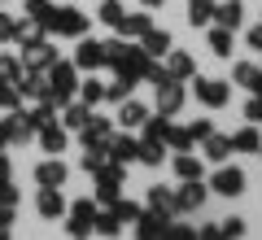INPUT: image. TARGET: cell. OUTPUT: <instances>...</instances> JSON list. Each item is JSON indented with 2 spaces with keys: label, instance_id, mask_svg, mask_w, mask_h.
Wrapping results in <instances>:
<instances>
[{
  "label": "cell",
  "instance_id": "cell-23",
  "mask_svg": "<svg viewBox=\"0 0 262 240\" xmlns=\"http://www.w3.org/2000/svg\"><path fill=\"white\" fill-rule=\"evenodd\" d=\"M136 162H140V166H162V162H166V144H158V140H140Z\"/></svg>",
  "mask_w": 262,
  "mask_h": 240
},
{
  "label": "cell",
  "instance_id": "cell-12",
  "mask_svg": "<svg viewBox=\"0 0 262 240\" xmlns=\"http://www.w3.org/2000/svg\"><path fill=\"white\" fill-rule=\"evenodd\" d=\"M179 110H184V88H179L175 79H162V83H158V114L175 118Z\"/></svg>",
  "mask_w": 262,
  "mask_h": 240
},
{
  "label": "cell",
  "instance_id": "cell-40",
  "mask_svg": "<svg viewBox=\"0 0 262 240\" xmlns=\"http://www.w3.org/2000/svg\"><path fill=\"white\" fill-rule=\"evenodd\" d=\"M105 162H110V148H88V153H83V170H88V175H96Z\"/></svg>",
  "mask_w": 262,
  "mask_h": 240
},
{
  "label": "cell",
  "instance_id": "cell-41",
  "mask_svg": "<svg viewBox=\"0 0 262 240\" xmlns=\"http://www.w3.org/2000/svg\"><path fill=\"white\" fill-rule=\"evenodd\" d=\"M92 227L96 231H101V236H118V227H122V223H118V214H96V219H92Z\"/></svg>",
  "mask_w": 262,
  "mask_h": 240
},
{
  "label": "cell",
  "instance_id": "cell-18",
  "mask_svg": "<svg viewBox=\"0 0 262 240\" xmlns=\"http://www.w3.org/2000/svg\"><path fill=\"white\" fill-rule=\"evenodd\" d=\"M5 127H9V140H13V144L35 140V122H31L27 114H9V118H5Z\"/></svg>",
  "mask_w": 262,
  "mask_h": 240
},
{
  "label": "cell",
  "instance_id": "cell-13",
  "mask_svg": "<svg viewBox=\"0 0 262 240\" xmlns=\"http://www.w3.org/2000/svg\"><path fill=\"white\" fill-rule=\"evenodd\" d=\"M35 184L39 188H61L66 184V166L57 162L53 153H48V162H39V166H35Z\"/></svg>",
  "mask_w": 262,
  "mask_h": 240
},
{
  "label": "cell",
  "instance_id": "cell-50",
  "mask_svg": "<svg viewBox=\"0 0 262 240\" xmlns=\"http://www.w3.org/2000/svg\"><path fill=\"white\" fill-rule=\"evenodd\" d=\"M0 201H9V205H18V188H13L9 179H0Z\"/></svg>",
  "mask_w": 262,
  "mask_h": 240
},
{
  "label": "cell",
  "instance_id": "cell-28",
  "mask_svg": "<svg viewBox=\"0 0 262 240\" xmlns=\"http://www.w3.org/2000/svg\"><path fill=\"white\" fill-rule=\"evenodd\" d=\"M149 210L153 214H175V192H170V188H149Z\"/></svg>",
  "mask_w": 262,
  "mask_h": 240
},
{
  "label": "cell",
  "instance_id": "cell-19",
  "mask_svg": "<svg viewBox=\"0 0 262 240\" xmlns=\"http://www.w3.org/2000/svg\"><path fill=\"white\" fill-rule=\"evenodd\" d=\"M166 223H170L166 214H153V210H149V214H140V219H136V236H144V240H158L162 231H166Z\"/></svg>",
  "mask_w": 262,
  "mask_h": 240
},
{
  "label": "cell",
  "instance_id": "cell-49",
  "mask_svg": "<svg viewBox=\"0 0 262 240\" xmlns=\"http://www.w3.org/2000/svg\"><path fill=\"white\" fill-rule=\"evenodd\" d=\"M245 118H249V122H262V96H253V101L245 105Z\"/></svg>",
  "mask_w": 262,
  "mask_h": 240
},
{
  "label": "cell",
  "instance_id": "cell-8",
  "mask_svg": "<svg viewBox=\"0 0 262 240\" xmlns=\"http://www.w3.org/2000/svg\"><path fill=\"white\" fill-rule=\"evenodd\" d=\"M92 219H96V201H92V197H79L75 210H70L66 231H70V236H88V231H92Z\"/></svg>",
  "mask_w": 262,
  "mask_h": 240
},
{
  "label": "cell",
  "instance_id": "cell-16",
  "mask_svg": "<svg viewBox=\"0 0 262 240\" xmlns=\"http://www.w3.org/2000/svg\"><path fill=\"white\" fill-rule=\"evenodd\" d=\"M241 18H245V5H241V0H223V5H214V27L236 31V27H241Z\"/></svg>",
  "mask_w": 262,
  "mask_h": 240
},
{
  "label": "cell",
  "instance_id": "cell-5",
  "mask_svg": "<svg viewBox=\"0 0 262 240\" xmlns=\"http://www.w3.org/2000/svg\"><path fill=\"white\" fill-rule=\"evenodd\" d=\"M196 101L210 105V110H223L227 101H232V83H223V79H196Z\"/></svg>",
  "mask_w": 262,
  "mask_h": 240
},
{
  "label": "cell",
  "instance_id": "cell-31",
  "mask_svg": "<svg viewBox=\"0 0 262 240\" xmlns=\"http://www.w3.org/2000/svg\"><path fill=\"white\" fill-rule=\"evenodd\" d=\"M232 35H236V31L214 27V31H210V53H214V57H232Z\"/></svg>",
  "mask_w": 262,
  "mask_h": 240
},
{
  "label": "cell",
  "instance_id": "cell-6",
  "mask_svg": "<svg viewBox=\"0 0 262 240\" xmlns=\"http://www.w3.org/2000/svg\"><path fill=\"white\" fill-rule=\"evenodd\" d=\"M206 197H210V188L201 179H184V188L175 192V214H192L196 205H206Z\"/></svg>",
  "mask_w": 262,
  "mask_h": 240
},
{
  "label": "cell",
  "instance_id": "cell-55",
  "mask_svg": "<svg viewBox=\"0 0 262 240\" xmlns=\"http://www.w3.org/2000/svg\"><path fill=\"white\" fill-rule=\"evenodd\" d=\"M9 175H13V170H9V157L0 153V179H9Z\"/></svg>",
  "mask_w": 262,
  "mask_h": 240
},
{
  "label": "cell",
  "instance_id": "cell-44",
  "mask_svg": "<svg viewBox=\"0 0 262 240\" xmlns=\"http://www.w3.org/2000/svg\"><path fill=\"white\" fill-rule=\"evenodd\" d=\"M48 13H53V0H27V18H35V22H44Z\"/></svg>",
  "mask_w": 262,
  "mask_h": 240
},
{
  "label": "cell",
  "instance_id": "cell-57",
  "mask_svg": "<svg viewBox=\"0 0 262 240\" xmlns=\"http://www.w3.org/2000/svg\"><path fill=\"white\" fill-rule=\"evenodd\" d=\"M140 5L144 9H158V5H166V0H140Z\"/></svg>",
  "mask_w": 262,
  "mask_h": 240
},
{
  "label": "cell",
  "instance_id": "cell-15",
  "mask_svg": "<svg viewBox=\"0 0 262 240\" xmlns=\"http://www.w3.org/2000/svg\"><path fill=\"white\" fill-rule=\"evenodd\" d=\"M35 136H39V144H44V153H53V157H61V153H66V144H70V140H66V131L57 127V122H44Z\"/></svg>",
  "mask_w": 262,
  "mask_h": 240
},
{
  "label": "cell",
  "instance_id": "cell-22",
  "mask_svg": "<svg viewBox=\"0 0 262 240\" xmlns=\"http://www.w3.org/2000/svg\"><path fill=\"white\" fill-rule=\"evenodd\" d=\"M166 136H170V118H166V114L140 122V140H158V144H166Z\"/></svg>",
  "mask_w": 262,
  "mask_h": 240
},
{
  "label": "cell",
  "instance_id": "cell-24",
  "mask_svg": "<svg viewBox=\"0 0 262 240\" xmlns=\"http://www.w3.org/2000/svg\"><path fill=\"white\" fill-rule=\"evenodd\" d=\"M136 148H140V140H131V136H114L110 140V157H114V162H122V166L136 162Z\"/></svg>",
  "mask_w": 262,
  "mask_h": 240
},
{
  "label": "cell",
  "instance_id": "cell-33",
  "mask_svg": "<svg viewBox=\"0 0 262 240\" xmlns=\"http://www.w3.org/2000/svg\"><path fill=\"white\" fill-rule=\"evenodd\" d=\"M196 140H192V131L188 127H170V136H166V148H175V153H188Z\"/></svg>",
  "mask_w": 262,
  "mask_h": 240
},
{
  "label": "cell",
  "instance_id": "cell-54",
  "mask_svg": "<svg viewBox=\"0 0 262 240\" xmlns=\"http://www.w3.org/2000/svg\"><path fill=\"white\" fill-rule=\"evenodd\" d=\"M13 140H9V127H5V122H0V153H5V148H9Z\"/></svg>",
  "mask_w": 262,
  "mask_h": 240
},
{
  "label": "cell",
  "instance_id": "cell-9",
  "mask_svg": "<svg viewBox=\"0 0 262 240\" xmlns=\"http://www.w3.org/2000/svg\"><path fill=\"white\" fill-rule=\"evenodd\" d=\"M70 61H75L79 70H101V66H105V44L79 35V48H75V57H70Z\"/></svg>",
  "mask_w": 262,
  "mask_h": 240
},
{
  "label": "cell",
  "instance_id": "cell-2",
  "mask_svg": "<svg viewBox=\"0 0 262 240\" xmlns=\"http://www.w3.org/2000/svg\"><path fill=\"white\" fill-rule=\"evenodd\" d=\"M44 74H48L44 101H53L57 110H61V105H70V96L79 92V66H75V61H53Z\"/></svg>",
  "mask_w": 262,
  "mask_h": 240
},
{
  "label": "cell",
  "instance_id": "cell-21",
  "mask_svg": "<svg viewBox=\"0 0 262 240\" xmlns=\"http://www.w3.org/2000/svg\"><path fill=\"white\" fill-rule=\"evenodd\" d=\"M227 140H232V153H258V148H262L258 127H241L236 136H227Z\"/></svg>",
  "mask_w": 262,
  "mask_h": 240
},
{
  "label": "cell",
  "instance_id": "cell-3",
  "mask_svg": "<svg viewBox=\"0 0 262 240\" xmlns=\"http://www.w3.org/2000/svg\"><path fill=\"white\" fill-rule=\"evenodd\" d=\"M39 27H44V35H70V39L88 35V18L79 9H53Z\"/></svg>",
  "mask_w": 262,
  "mask_h": 240
},
{
  "label": "cell",
  "instance_id": "cell-37",
  "mask_svg": "<svg viewBox=\"0 0 262 240\" xmlns=\"http://www.w3.org/2000/svg\"><path fill=\"white\" fill-rule=\"evenodd\" d=\"M110 210L118 214V223H136V219H140V205H136V201H122V197H114Z\"/></svg>",
  "mask_w": 262,
  "mask_h": 240
},
{
  "label": "cell",
  "instance_id": "cell-38",
  "mask_svg": "<svg viewBox=\"0 0 262 240\" xmlns=\"http://www.w3.org/2000/svg\"><path fill=\"white\" fill-rule=\"evenodd\" d=\"M79 96H83V105H101L105 101V88L96 83V79H83V83H79Z\"/></svg>",
  "mask_w": 262,
  "mask_h": 240
},
{
  "label": "cell",
  "instance_id": "cell-11",
  "mask_svg": "<svg viewBox=\"0 0 262 240\" xmlns=\"http://www.w3.org/2000/svg\"><path fill=\"white\" fill-rule=\"evenodd\" d=\"M53 61H57V53H53V44H48V39L22 44V66H27V70H48Z\"/></svg>",
  "mask_w": 262,
  "mask_h": 240
},
{
  "label": "cell",
  "instance_id": "cell-42",
  "mask_svg": "<svg viewBox=\"0 0 262 240\" xmlns=\"http://www.w3.org/2000/svg\"><path fill=\"white\" fill-rule=\"evenodd\" d=\"M232 79H236V83H241V88H249L253 79H258V66H253V61H236V70H232Z\"/></svg>",
  "mask_w": 262,
  "mask_h": 240
},
{
  "label": "cell",
  "instance_id": "cell-36",
  "mask_svg": "<svg viewBox=\"0 0 262 240\" xmlns=\"http://www.w3.org/2000/svg\"><path fill=\"white\" fill-rule=\"evenodd\" d=\"M13 39H18V44H35V39H44V27H39L35 18H31V22H18V31H13Z\"/></svg>",
  "mask_w": 262,
  "mask_h": 240
},
{
  "label": "cell",
  "instance_id": "cell-48",
  "mask_svg": "<svg viewBox=\"0 0 262 240\" xmlns=\"http://www.w3.org/2000/svg\"><path fill=\"white\" fill-rule=\"evenodd\" d=\"M13 31H18V22H13L9 13H0V44H5V39H13Z\"/></svg>",
  "mask_w": 262,
  "mask_h": 240
},
{
  "label": "cell",
  "instance_id": "cell-4",
  "mask_svg": "<svg viewBox=\"0 0 262 240\" xmlns=\"http://www.w3.org/2000/svg\"><path fill=\"white\" fill-rule=\"evenodd\" d=\"M122 179H127V166H122V162H105L101 170H96V201L101 205H110L114 197H118V188H122Z\"/></svg>",
  "mask_w": 262,
  "mask_h": 240
},
{
  "label": "cell",
  "instance_id": "cell-14",
  "mask_svg": "<svg viewBox=\"0 0 262 240\" xmlns=\"http://www.w3.org/2000/svg\"><path fill=\"white\" fill-rule=\"evenodd\" d=\"M66 214V197H61V188H39V219H61Z\"/></svg>",
  "mask_w": 262,
  "mask_h": 240
},
{
  "label": "cell",
  "instance_id": "cell-45",
  "mask_svg": "<svg viewBox=\"0 0 262 240\" xmlns=\"http://www.w3.org/2000/svg\"><path fill=\"white\" fill-rule=\"evenodd\" d=\"M162 236H166V240H192L196 231H192V227H184V223H166V231H162Z\"/></svg>",
  "mask_w": 262,
  "mask_h": 240
},
{
  "label": "cell",
  "instance_id": "cell-27",
  "mask_svg": "<svg viewBox=\"0 0 262 240\" xmlns=\"http://www.w3.org/2000/svg\"><path fill=\"white\" fill-rule=\"evenodd\" d=\"M188 22L192 27H210L214 22V0H188Z\"/></svg>",
  "mask_w": 262,
  "mask_h": 240
},
{
  "label": "cell",
  "instance_id": "cell-39",
  "mask_svg": "<svg viewBox=\"0 0 262 240\" xmlns=\"http://www.w3.org/2000/svg\"><path fill=\"white\" fill-rule=\"evenodd\" d=\"M22 70H27V66H22V57H0V79L18 83V79H22Z\"/></svg>",
  "mask_w": 262,
  "mask_h": 240
},
{
  "label": "cell",
  "instance_id": "cell-34",
  "mask_svg": "<svg viewBox=\"0 0 262 240\" xmlns=\"http://www.w3.org/2000/svg\"><path fill=\"white\" fill-rule=\"evenodd\" d=\"M66 110V127H75V131H83V122L92 118V105H61Z\"/></svg>",
  "mask_w": 262,
  "mask_h": 240
},
{
  "label": "cell",
  "instance_id": "cell-46",
  "mask_svg": "<svg viewBox=\"0 0 262 240\" xmlns=\"http://www.w3.org/2000/svg\"><path fill=\"white\" fill-rule=\"evenodd\" d=\"M188 131H192V140L201 144V140H206L210 131H214V122H210V118H196V122H188Z\"/></svg>",
  "mask_w": 262,
  "mask_h": 240
},
{
  "label": "cell",
  "instance_id": "cell-20",
  "mask_svg": "<svg viewBox=\"0 0 262 240\" xmlns=\"http://www.w3.org/2000/svg\"><path fill=\"white\" fill-rule=\"evenodd\" d=\"M140 48H144V57H162V53H170V35L158 31V27H149L140 35Z\"/></svg>",
  "mask_w": 262,
  "mask_h": 240
},
{
  "label": "cell",
  "instance_id": "cell-32",
  "mask_svg": "<svg viewBox=\"0 0 262 240\" xmlns=\"http://www.w3.org/2000/svg\"><path fill=\"white\" fill-rule=\"evenodd\" d=\"M131 88H136V79L118 74V79H114V83L105 88V101H114V105H118V101H127V96H131Z\"/></svg>",
  "mask_w": 262,
  "mask_h": 240
},
{
  "label": "cell",
  "instance_id": "cell-52",
  "mask_svg": "<svg viewBox=\"0 0 262 240\" xmlns=\"http://www.w3.org/2000/svg\"><path fill=\"white\" fill-rule=\"evenodd\" d=\"M196 236H201V240H223V231H219V227H214V223H206V227L196 231Z\"/></svg>",
  "mask_w": 262,
  "mask_h": 240
},
{
  "label": "cell",
  "instance_id": "cell-58",
  "mask_svg": "<svg viewBox=\"0 0 262 240\" xmlns=\"http://www.w3.org/2000/svg\"><path fill=\"white\" fill-rule=\"evenodd\" d=\"M258 153H262V148H258Z\"/></svg>",
  "mask_w": 262,
  "mask_h": 240
},
{
  "label": "cell",
  "instance_id": "cell-56",
  "mask_svg": "<svg viewBox=\"0 0 262 240\" xmlns=\"http://www.w3.org/2000/svg\"><path fill=\"white\" fill-rule=\"evenodd\" d=\"M249 88H253V92H258V96H262V70H258V79H253V83H249Z\"/></svg>",
  "mask_w": 262,
  "mask_h": 240
},
{
  "label": "cell",
  "instance_id": "cell-7",
  "mask_svg": "<svg viewBox=\"0 0 262 240\" xmlns=\"http://www.w3.org/2000/svg\"><path fill=\"white\" fill-rule=\"evenodd\" d=\"M210 192L214 197H241L245 192V170L241 166H223L214 179H210Z\"/></svg>",
  "mask_w": 262,
  "mask_h": 240
},
{
  "label": "cell",
  "instance_id": "cell-25",
  "mask_svg": "<svg viewBox=\"0 0 262 240\" xmlns=\"http://www.w3.org/2000/svg\"><path fill=\"white\" fill-rule=\"evenodd\" d=\"M144 118H149V110H144L140 101H131V96H127V101H118V122H122V127H140Z\"/></svg>",
  "mask_w": 262,
  "mask_h": 240
},
{
  "label": "cell",
  "instance_id": "cell-43",
  "mask_svg": "<svg viewBox=\"0 0 262 240\" xmlns=\"http://www.w3.org/2000/svg\"><path fill=\"white\" fill-rule=\"evenodd\" d=\"M18 101H22L18 88H13L9 79H0V110H18Z\"/></svg>",
  "mask_w": 262,
  "mask_h": 240
},
{
  "label": "cell",
  "instance_id": "cell-17",
  "mask_svg": "<svg viewBox=\"0 0 262 240\" xmlns=\"http://www.w3.org/2000/svg\"><path fill=\"white\" fill-rule=\"evenodd\" d=\"M166 74L175 79V83L192 79V74H196V61H192V53H170V57H166Z\"/></svg>",
  "mask_w": 262,
  "mask_h": 240
},
{
  "label": "cell",
  "instance_id": "cell-30",
  "mask_svg": "<svg viewBox=\"0 0 262 240\" xmlns=\"http://www.w3.org/2000/svg\"><path fill=\"white\" fill-rule=\"evenodd\" d=\"M170 166H175L179 179H201V162H196L192 153H175V162H170Z\"/></svg>",
  "mask_w": 262,
  "mask_h": 240
},
{
  "label": "cell",
  "instance_id": "cell-29",
  "mask_svg": "<svg viewBox=\"0 0 262 240\" xmlns=\"http://www.w3.org/2000/svg\"><path fill=\"white\" fill-rule=\"evenodd\" d=\"M149 27H153V22H149V13H127V18H122V27H118V35H127V39H140Z\"/></svg>",
  "mask_w": 262,
  "mask_h": 240
},
{
  "label": "cell",
  "instance_id": "cell-26",
  "mask_svg": "<svg viewBox=\"0 0 262 240\" xmlns=\"http://www.w3.org/2000/svg\"><path fill=\"white\" fill-rule=\"evenodd\" d=\"M201 144H206V162H223V157H232V140L219 136V131H210Z\"/></svg>",
  "mask_w": 262,
  "mask_h": 240
},
{
  "label": "cell",
  "instance_id": "cell-53",
  "mask_svg": "<svg viewBox=\"0 0 262 240\" xmlns=\"http://www.w3.org/2000/svg\"><path fill=\"white\" fill-rule=\"evenodd\" d=\"M249 48H253V53H262V27L249 31Z\"/></svg>",
  "mask_w": 262,
  "mask_h": 240
},
{
  "label": "cell",
  "instance_id": "cell-51",
  "mask_svg": "<svg viewBox=\"0 0 262 240\" xmlns=\"http://www.w3.org/2000/svg\"><path fill=\"white\" fill-rule=\"evenodd\" d=\"M9 227H13V205L0 201V231H9Z\"/></svg>",
  "mask_w": 262,
  "mask_h": 240
},
{
  "label": "cell",
  "instance_id": "cell-10",
  "mask_svg": "<svg viewBox=\"0 0 262 240\" xmlns=\"http://www.w3.org/2000/svg\"><path fill=\"white\" fill-rule=\"evenodd\" d=\"M110 140H114V122L92 114V118L83 122V148H110Z\"/></svg>",
  "mask_w": 262,
  "mask_h": 240
},
{
  "label": "cell",
  "instance_id": "cell-35",
  "mask_svg": "<svg viewBox=\"0 0 262 240\" xmlns=\"http://www.w3.org/2000/svg\"><path fill=\"white\" fill-rule=\"evenodd\" d=\"M122 18H127V9H122L118 0H105V5H101V22H105V27L118 31V27H122Z\"/></svg>",
  "mask_w": 262,
  "mask_h": 240
},
{
  "label": "cell",
  "instance_id": "cell-1",
  "mask_svg": "<svg viewBox=\"0 0 262 240\" xmlns=\"http://www.w3.org/2000/svg\"><path fill=\"white\" fill-rule=\"evenodd\" d=\"M105 66H114L118 74H127V79H136V83H140V79H144V66H149V57H144L140 44L110 39V44H105Z\"/></svg>",
  "mask_w": 262,
  "mask_h": 240
},
{
  "label": "cell",
  "instance_id": "cell-47",
  "mask_svg": "<svg viewBox=\"0 0 262 240\" xmlns=\"http://www.w3.org/2000/svg\"><path fill=\"white\" fill-rule=\"evenodd\" d=\"M219 231H223L227 240H236V236H245V219H227V223H223V227H219Z\"/></svg>",
  "mask_w": 262,
  "mask_h": 240
}]
</instances>
